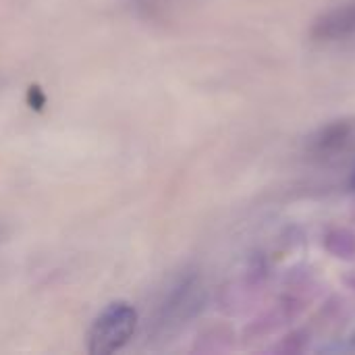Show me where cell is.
Listing matches in <instances>:
<instances>
[{
    "label": "cell",
    "mask_w": 355,
    "mask_h": 355,
    "mask_svg": "<svg viewBox=\"0 0 355 355\" xmlns=\"http://www.w3.org/2000/svg\"><path fill=\"white\" fill-rule=\"evenodd\" d=\"M202 300H204V291L202 285L198 281L196 275H187L183 277L168 293L160 316H158V331L162 335L179 329L181 324H185L189 318H193L198 314V310L202 308Z\"/></svg>",
    "instance_id": "7a4b0ae2"
},
{
    "label": "cell",
    "mask_w": 355,
    "mask_h": 355,
    "mask_svg": "<svg viewBox=\"0 0 355 355\" xmlns=\"http://www.w3.org/2000/svg\"><path fill=\"white\" fill-rule=\"evenodd\" d=\"M355 139V121L341 119L322 127L310 139V152L318 158H333Z\"/></svg>",
    "instance_id": "277c9868"
},
{
    "label": "cell",
    "mask_w": 355,
    "mask_h": 355,
    "mask_svg": "<svg viewBox=\"0 0 355 355\" xmlns=\"http://www.w3.org/2000/svg\"><path fill=\"white\" fill-rule=\"evenodd\" d=\"M27 100H29V104H31V108H35V110H42V108H44V104H46V96L42 94V89H40L37 85H33V87H29V94H27Z\"/></svg>",
    "instance_id": "5b68a950"
},
{
    "label": "cell",
    "mask_w": 355,
    "mask_h": 355,
    "mask_svg": "<svg viewBox=\"0 0 355 355\" xmlns=\"http://www.w3.org/2000/svg\"><path fill=\"white\" fill-rule=\"evenodd\" d=\"M352 185H354V189H355V175H354V179H352Z\"/></svg>",
    "instance_id": "8992f818"
},
{
    "label": "cell",
    "mask_w": 355,
    "mask_h": 355,
    "mask_svg": "<svg viewBox=\"0 0 355 355\" xmlns=\"http://www.w3.org/2000/svg\"><path fill=\"white\" fill-rule=\"evenodd\" d=\"M137 327V312L127 302L110 304L92 324L87 335V352L108 355L123 349Z\"/></svg>",
    "instance_id": "6da1fadb"
},
{
    "label": "cell",
    "mask_w": 355,
    "mask_h": 355,
    "mask_svg": "<svg viewBox=\"0 0 355 355\" xmlns=\"http://www.w3.org/2000/svg\"><path fill=\"white\" fill-rule=\"evenodd\" d=\"M310 37L318 44H339L355 37V0H343L322 10L312 27Z\"/></svg>",
    "instance_id": "3957f363"
}]
</instances>
